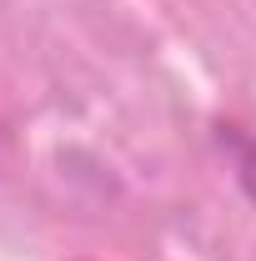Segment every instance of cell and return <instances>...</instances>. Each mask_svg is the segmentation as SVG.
<instances>
[{
    "mask_svg": "<svg viewBox=\"0 0 256 261\" xmlns=\"http://www.w3.org/2000/svg\"><path fill=\"white\" fill-rule=\"evenodd\" d=\"M236 181H241V191L251 196V206H256V141L236 146Z\"/></svg>",
    "mask_w": 256,
    "mask_h": 261,
    "instance_id": "cell-1",
    "label": "cell"
}]
</instances>
